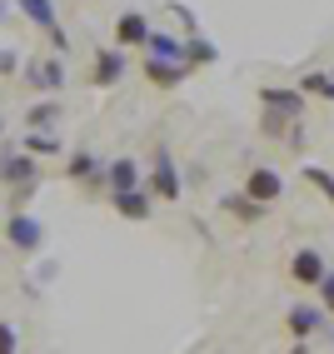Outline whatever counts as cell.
I'll list each match as a JSON object with an SVG mask.
<instances>
[{"label": "cell", "instance_id": "cell-1", "mask_svg": "<svg viewBox=\"0 0 334 354\" xmlns=\"http://www.w3.org/2000/svg\"><path fill=\"white\" fill-rule=\"evenodd\" d=\"M20 75H26V85L40 90V95H60V90H65V55L60 50L30 55V60H20Z\"/></svg>", "mask_w": 334, "mask_h": 354}, {"label": "cell", "instance_id": "cell-2", "mask_svg": "<svg viewBox=\"0 0 334 354\" xmlns=\"http://www.w3.org/2000/svg\"><path fill=\"white\" fill-rule=\"evenodd\" d=\"M145 185H150V195L155 200H165V205H175L180 200V190H185V185H180V165L170 160V150H155V160H150V175H145Z\"/></svg>", "mask_w": 334, "mask_h": 354}, {"label": "cell", "instance_id": "cell-3", "mask_svg": "<svg viewBox=\"0 0 334 354\" xmlns=\"http://www.w3.org/2000/svg\"><path fill=\"white\" fill-rule=\"evenodd\" d=\"M284 324H290V339L304 349L319 329H329V315H324V304H295V310L284 315Z\"/></svg>", "mask_w": 334, "mask_h": 354}, {"label": "cell", "instance_id": "cell-4", "mask_svg": "<svg viewBox=\"0 0 334 354\" xmlns=\"http://www.w3.org/2000/svg\"><path fill=\"white\" fill-rule=\"evenodd\" d=\"M6 240H10V250H20V254H35V250L45 245V230H40L35 215H26V209H10V220H6Z\"/></svg>", "mask_w": 334, "mask_h": 354}, {"label": "cell", "instance_id": "cell-5", "mask_svg": "<svg viewBox=\"0 0 334 354\" xmlns=\"http://www.w3.org/2000/svg\"><path fill=\"white\" fill-rule=\"evenodd\" d=\"M130 75V55L115 45V50H95V65H90V80H95V90H115Z\"/></svg>", "mask_w": 334, "mask_h": 354}, {"label": "cell", "instance_id": "cell-6", "mask_svg": "<svg viewBox=\"0 0 334 354\" xmlns=\"http://www.w3.org/2000/svg\"><path fill=\"white\" fill-rule=\"evenodd\" d=\"M304 105L309 95L295 85V90H284V85H259V110H275V115H290V120H304Z\"/></svg>", "mask_w": 334, "mask_h": 354}, {"label": "cell", "instance_id": "cell-7", "mask_svg": "<svg viewBox=\"0 0 334 354\" xmlns=\"http://www.w3.org/2000/svg\"><path fill=\"white\" fill-rule=\"evenodd\" d=\"M110 205L120 220H150L155 215V195L150 185H130V190H110Z\"/></svg>", "mask_w": 334, "mask_h": 354}, {"label": "cell", "instance_id": "cell-8", "mask_svg": "<svg viewBox=\"0 0 334 354\" xmlns=\"http://www.w3.org/2000/svg\"><path fill=\"white\" fill-rule=\"evenodd\" d=\"M324 270H329V265H324V254H319L315 245H299V250L290 254V279H295L299 290H315Z\"/></svg>", "mask_w": 334, "mask_h": 354}, {"label": "cell", "instance_id": "cell-9", "mask_svg": "<svg viewBox=\"0 0 334 354\" xmlns=\"http://www.w3.org/2000/svg\"><path fill=\"white\" fill-rule=\"evenodd\" d=\"M30 180H40L30 150H0V185L15 190V185H30Z\"/></svg>", "mask_w": 334, "mask_h": 354}, {"label": "cell", "instance_id": "cell-10", "mask_svg": "<svg viewBox=\"0 0 334 354\" xmlns=\"http://www.w3.org/2000/svg\"><path fill=\"white\" fill-rule=\"evenodd\" d=\"M150 15L145 10H125L120 20H115V45L120 50H145V35H150Z\"/></svg>", "mask_w": 334, "mask_h": 354}, {"label": "cell", "instance_id": "cell-11", "mask_svg": "<svg viewBox=\"0 0 334 354\" xmlns=\"http://www.w3.org/2000/svg\"><path fill=\"white\" fill-rule=\"evenodd\" d=\"M100 175H105V165H100V155H95V150H70V155H65V180L100 190Z\"/></svg>", "mask_w": 334, "mask_h": 354}, {"label": "cell", "instance_id": "cell-12", "mask_svg": "<svg viewBox=\"0 0 334 354\" xmlns=\"http://www.w3.org/2000/svg\"><path fill=\"white\" fill-rule=\"evenodd\" d=\"M245 195H250V200H259V205H275V200L284 195L279 170H270V165H254V170L245 175Z\"/></svg>", "mask_w": 334, "mask_h": 354}, {"label": "cell", "instance_id": "cell-13", "mask_svg": "<svg viewBox=\"0 0 334 354\" xmlns=\"http://www.w3.org/2000/svg\"><path fill=\"white\" fill-rule=\"evenodd\" d=\"M140 70H145V80L160 85V90H175V85L189 75L185 60H165V55H145V60H140Z\"/></svg>", "mask_w": 334, "mask_h": 354}, {"label": "cell", "instance_id": "cell-14", "mask_svg": "<svg viewBox=\"0 0 334 354\" xmlns=\"http://www.w3.org/2000/svg\"><path fill=\"white\" fill-rule=\"evenodd\" d=\"M100 185H105V190H130V185H145V170H140V160L120 155V160H110V165H105Z\"/></svg>", "mask_w": 334, "mask_h": 354}, {"label": "cell", "instance_id": "cell-15", "mask_svg": "<svg viewBox=\"0 0 334 354\" xmlns=\"http://www.w3.org/2000/svg\"><path fill=\"white\" fill-rule=\"evenodd\" d=\"M60 120H65L60 95H40V100L26 110V130H60Z\"/></svg>", "mask_w": 334, "mask_h": 354}, {"label": "cell", "instance_id": "cell-16", "mask_svg": "<svg viewBox=\"0 0 334 354\" xmlns=\"http://www.w3.org/2000/svg\"><path fill=\"white\" fill-rule=\"evenodd\" d=\"M180 60H185L189 70L214 65V60H220V45H214L210 35H200V30H195V35H185V40H180Z\"/></svg>", "mask_w": 334, "mask_h": 354}, {"label": "cell", "instance_id": "cell-17", "mask_svg": "<svg viewBox=\"0 0 334 354\" xmlns=\"http://www.w3.org/2000/svg\"><path fill=\"white\" fill-rule=\"evenodd\" d=\"M10 6H15L20 15H26L35 30H45V35H50V30L60 26V15H55V0H10Z\"/></svg>", "mask_w": 334, "mask_h": 354}, {"label": "cell", "instance_id": "cell-18", "mask_svg": "<svg viewBox=\"0 0 334 354\" xmlns=\"http://www.w3.org/2000/svg\"><path fill=\"white\" fill-rule=\"evenodd\" d=\"M220 209H230V215L240 220V225H259V220L270 215V205H259V200H250L245 190H240V195H220Z\"/></svg>", "mask_w": 334, "mask_h": 354}, {"label": "cell", "instance_id": "cell-19", "mask_svg": "<svg viewBox=\"0 0 334 354\" xmlns=\"http://www.w3.org/2000/svg\"><path fill=\"white\" fill-rule=\"evenodd\" d=\"M20 150H30L35 160L40 155H65V145H60L55 130H26V135H20Z\"/></svg>", "mask_w": 334, "mask_h": 354}, {"label": "cell", "instance_id": "cell-20", "mask_svg": "<svg viewBox=\"0 0 334 354\" xmlns=\"http://www.w3.org/2000/svg\"><path fill=\"white\" fill-rule=\"evenodd\" d=\"M299 90H304V95H315V100H329V105H334V75H329V70H309V75H299Z\"/></svg>", "mask_w": 334, "mask_h": 354}, {"label": "cell", "instance_id": "cell-21", "mask_svg": "<svg viewBox=\"0 0 334 354\" xmlns=\"http://www.w3.org/2000/svg\"><path fill=\"white\" fill-rule=\"evenodd\" d=\"M295 120L290 115H275V110H259V135L265 140H284V130H290Z\"/></svg>", "mask_w": 334, "mask_h": 354}, {"label": "cell", "instance_id": "cell-22", "mask_svg": "<svg viewBox=\"0 0 334 354\" xmlns=\"http://www.w3.org/2000/svg\"><path fill=\"white\" fill-rule=\"evenodd\" d=\"M299 175H304V180H309V185H315V190H319V195H324L329 205H334V175L324 170V165H304V170H299Z\"/></svg>", "mask_w": 334, "mask_h": 354}, {"label": "cell", "instance_id": "cell-23", "mask_svg": "<svg viewBox=\"0 0 334 354\" xmlns=\"http://www.w3.org/2000/svg\"><path fill=\"white\" fill-rule=\"evenodd\" d=\"M315 290H319V304H324V315L334 319V270H324V274H319V285H315Z\"/></svg>", "mask_w": 334, "mask_h": 354}, {"label": "cell", "instance_id": "cell-24", "mask_svg": "<svg viewBox=\"0 0 334 354\" xmlns=\"http://www.w3.org/2000/svg\"><path fill=\"white\" fill-rule=\"evenodd\" d=\"M20 349V335H15V324L0 319V354H15Z\"/></svg>", "mask_w": 334, "mask_h": 354}, {"label": "cell", "instance_id": "cell-25", "mask_svg": "<svg viewBox=\"0 0 334 354\" xmlns=\"http://www.w3.org/2000/svg\"><path fill=\"white\" fill-rule=\"evenodd\" d=\"M170 15L180 20V30H185V35H195V30H200V26H195V10H189V6H170Z\"/></svg>", "mask_w": 334, "mask_h": 354}, {"label": "cell", "instance_id": "cell-26", "mask_svg": "<svg viewBox=\"0 0 334 354\" xmlns=\"http://www.w3.org/2000/svg\"><path fill=\"white\" fill-rule=\"evenodd\" d=\"M20 70V50H0V75H15Z\"/></svg>", "mask_w": 334, "mask_h": 354}, {"label": "cell", "instance_id": "cell-27", "mask_svg": "<svg viewBox=\"0 0 334 354\" xmlns=\"http://www.w3.org/2000/svg\"><path fill=\"white\" fill-rule=\"evenodd\" d=\"M50 50H60V55L70 50V35H65V26H55V30H50Z\"/></svg>", "mask_w": 334, "mask_h": 354}, {"label": "cell", "instance_id": "cell-28", "mask_svg": "<svg viewBox=\"0 0 334 354\" xmlns=\"http://www.w3.org/2000/svg\"><path fill=\"white\" fill-rule=\"evenodd\" d=\"M0 20H10V0H0Z\"/></svg>", "mask_w": 334, "mask_h": 354}, {"label": "cell", "instance_id": "cell-29", "mask_svg": "<svg viewBox=\"0 0 334 354\" xmlns=\"http://www.w3.org/2000/svg\"><path fill=\"white\" fill-rule=\"evenodd\" d=\"M0 135H6V120H0Z\"/></svg>", "mask_w": 334, "mask_h": 354}]
</instances>
